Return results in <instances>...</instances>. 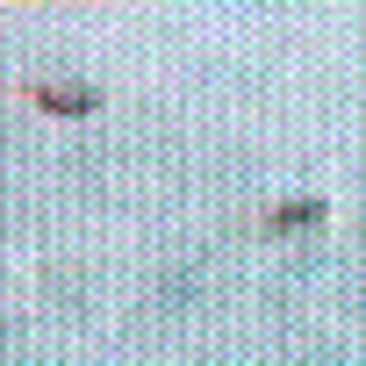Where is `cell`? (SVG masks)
<instances>
[{
  "label": "cell",
  "instance_id": "6da1fadb",
  "mask_svg": "<svg viewBox=\"0 0 366 366\" xmlns=\"http://www.w3.org/2000/svg\"><path fill=\"white\" fill-rule=\"evenodd\" d=\"M29 101L36 108H58V115H94V86H58V79H29Z\"/></svg>",
  "mask_w": 366,
  "mask_h": 366
},
{
  "label": "cell",
  "instance_id": "7a4b0ae2",
  "mask_svg": "<svg viewBox=\"0 0 366 366\" xmlns=\"http://www.w3.org/2000/svg\"><path fill=\"white\" fill-rule=\"evenodd\" d=\"M323 216H330V202H287V209L266 216V230H309V223H323Z\"/></svg>",
  "mask_w": 366,
  "mask_h": 366
}]
</instances>
